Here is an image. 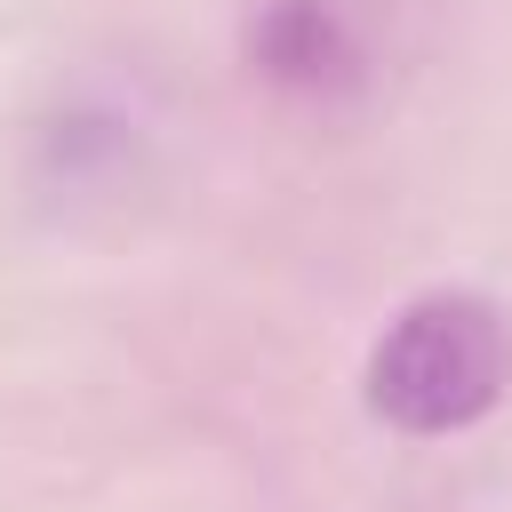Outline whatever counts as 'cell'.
<instances>
[{
	"label": "cell",
	"mask_w": 512,
	"mask_h": 512,
	"mask_svg": "<svg viewBox=\"0 0 512 512\" xmlns=\"http://www.w3.org/2000/svg\"><path fill=\"white\" fill-rule=\"evenodd\" d=\"M504 376L512 344L480 296H416L368 352V400L400 432H456L488 416Z\"/></svg>",
	"instance_id": "obj_1"
},
{
	"label": "cell",
	"mask_w": 512,
	"mask_h": 512,
	"mask_svg": "<svg viewBox=\"0 0 512 512\" xmlns=\"http://www.w3.org/2000/svg\"><path fill=\"white\" fill-rule=\"evenodd\" d=\"M248 56L264 64V80L296 96H336L368 72V40L344 16V0H272L248 32Z\"/></svg>",
	"instance_id": "obj_2"
}]
</instances>
